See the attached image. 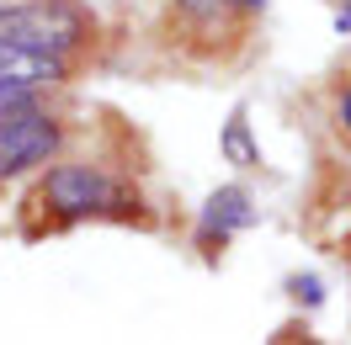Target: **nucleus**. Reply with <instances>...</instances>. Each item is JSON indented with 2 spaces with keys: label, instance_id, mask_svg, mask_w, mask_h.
<instances>
[{
  "label": "nucleus",
  "instance_id": "2",
  "mask_svg": "<svg viewBox=\"0 0 351 345\" xmlns=\"http://www.w3.org/2000/svg\"><path fill=\"white\" fill-rule=\"evenodd\" d=\"M53 149H59V123H53L48 112H38L32 101H27V107H11L0 117V181L48 165Z\"/></svg>",
  "mask_w": 351,
  "mask_h": 345
},
{
  "label": "nucleus",
  "instance_id": "1",
  "mask_svg": "<svg viewBox=\"0 0 351 345\" xmlns=\"http://www.w3.org/2000/svg\"><path fill=\"white\" fill-rule=\"evenodd\" d=\"M0 43H27L48 53H69L86 43V16L69 0H27V5H0Z\"/></svg>",
  "mask_w": 351,
  "mask_h": 345
},
{
  "label": "nucleus",
  "instance_id": "4",
  "mask_svg": "<svg viewBox=\"0 0 351 345\" xmlns=\"http://www.w3.org/2000/svg\"><path fill=\"white\" fill-rule=\"evenodd\" d=\"M0 80L27 90H43L64 80V53H48V48H27V43H0Z\"/></svg>",
  "mask_w": 351,
  "mask_h": 345
},
{
  "label": "nucleus",
  "instance_id": "7",
  "mask_svg": "<svg viewBox=\"0 0 351 345\" xmlns=\"http://www.w3.org/2000/svg\"><path fill=\"white\" fill-rule=\"evenodd\" d=\"M27 101H32V90H27V86H11V80H0V117H5L11 107H27Z\"/></svg>",
  "mask_w": 351,
  "mask_h": 345
},
{
  "label": "nucleus",
  "instance_id": "5",
  "mask_svg": "<svg viewBox=\"0 0 351 345\" xmlns=\"http://www.w3.org/2000/svg\"><path fill=\"white\" fill-rule=\"evenodd\" d=\"M256 218V207H250V192L245 186H223V192H213L208 196V207H202V229H197V239L202 244H213V239H229V234H240L245 223Z\"/></svg>",
  "mask_w": 351,
  "mask_h": 345
},
{
  "label": "nucleus",
  "instance_id": "9",
  "mask_svg": "<svg viewBox=\"0 0 351 345\" xmlns=\"http://www.w3.org/2000/svg\"><path fill=\"white\" fill-rule=\"evenodd\" d=\"M335 32H351V5H341V11H335Z\"/></svg>",
  "mask_w": 351,
  "mask_h": 345
},
{
  "label": "nucleus",
  "instance_id": "6",
  "mask_svg": "<svg viewBox=\"0 0 351 345\" xmlns=\"http://www.w3.org/2000/svg\"><path fill=\"white\" fill-rule=\"evenodd\" d=\"M223 154H229L234 165H261V149L250 144V133H245V117H234V123L223 128Z\"/></svg>",
  "mask_w": 351,
  "mask_h": 345
},
{
  "label": "nucleus",
  "instance_id": "3",
  "mask_svg": "<svg viewBox=\"0 0 351 345\" xmlns=\"http://www.w3.org/2000/svg\"><path fill=\"white\" fill-rule=\"evenodd\" d=\"M48 207L64 218H86L112 207V181L96 165H59L48 175Z\"/></svg>",
  "mask_w": 351,
  "mask_h": 345
},
{
  "label": "nucleus",
  "instance_id": "8",
  "mask_svg": "<svg viewBox=\"0 0 351 345\" xmlns=\"http://www.w3.org/2000/svg\"><path fill=\"white\" fill-rule=\"evenodd\" d=\"M335 117H341V128L351 133V86L341 90V96H335Z\"/></svg>",
  "mask_w": 351,
  "mask_h": 345
}]
</instances>
